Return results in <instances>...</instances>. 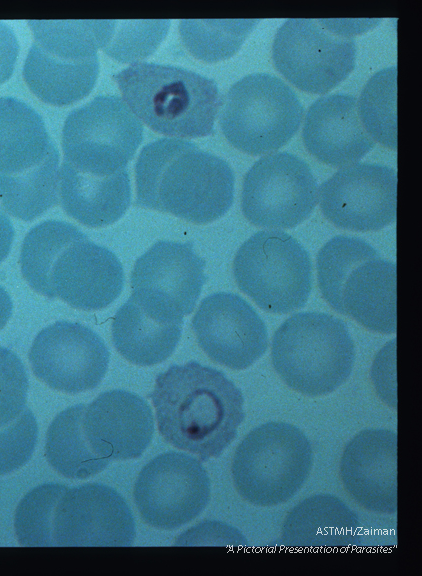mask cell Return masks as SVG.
Instances as JSON below:
<instances>
[{
  "label": "cell",
  "mask_w": 422,
  "mask_h": 576,
  "mask_svg": "<svg viewBox=\"0 0 422 576\" xmlns=\"http://www.w3.org/2000/svg\"><path fill=\"white\" fill-rule=\"evenodd\" d=\"M149 397L164 439L203 462L222 454L245 417L241 390L222 371L197 361L159 373Z\"/></svg>",
  "instance_id": "6da1fadb"
},
{
  "label": "cell",
  "mask_w": 422,
  "mask_h": 576,
  "mask_svg": "<svg viewBox=\"0 0 422 576\" xmlns=\"http://www.w3.org/2000/svg\"><path fill=\"white\" fill-rule=\"evenodd\" d=\"M135 205L196 224L222 217L234 199L235 176L223 158L179 138L146 144L135 164Z\"/></svg>",
  "instance_id": "7a4b0ae2"
},
{
  "label": "cell",
  "mask_w": 422,
  "mask_h": 576,
  "mask_svg": "<svg viewBox=\"0 0 422 576\" xmlns=\"http://www.w3.org/2000/svg\"><path fill=\"white\" fill-rule=\"evenodd\" d=\"M113 78L129 109L156 132L189 138L214 133L222 100L215 80L150 62H134Z\"/></svg>",
  "instance_id": "3957f363"
},
{
  "label": "cell",
  "mask_w": 422,
  "mask_h": 576,
  "mask_svg": "<svg viewBox=\"0 0 422 576\" xmlns=\"http://www.w3.org/2000/svg\"><path fill=\"white\" fill-rule=\"evenodd\" d=\"M272 364L293 390L308 396L335 391L349 378L355 347L346 323L322 312L297 313L274 333Z\"/></svg>",
  "instance_id": "277c9868"
},
{
  "label": "cell",
  "mask_w": 422,
  "mask_h": 576,
  "mask_svg": "<svg viewBox=\"0 0 422 576\" xmlns=\"http://www.w3.org/2000/svg\"><path fill=\"white\" fill-rule=\"evenodd\" d=\"M312 464V446L301 429L286 422H267L251 430L238 445L232 478L247 502L275 506L295 496Z\"/></svg>",
  "instance_id": "5b68a950"
},
{
  "label": "cell",
  "mask_w": 422,
  "mask_h": 576,
  "mask_svg": "<svg viewBox=\"0 0 422 576\" xmlns=\"http://www.w3.org/2000/svg\"><path fill=\"white\" fill-rule=\"evenodd\" d=\"M219 124L237 149L261 155L287 144L300 127L304 108L280 78L252 73L235 82L221 100Z\"/></svg>",
  "instance_id": "8992f818"
},
{
  "label": "cell",
  "mask_w": 422,
  "mask_h": 576,
  "mask_svg": "<svg viewBox=\"0 0 422 576\" xmlns=\"http://www.w3.org/2000/svg\"><path fill=\"white\" fill-rule=\"evenodd\" d=\"M358 31V24L346 20L288 19L276 32L273 62L297 88L327 93L354 69Z\"/></svg>",
  "instance_id": "52a82bcc"
},
{
  "label": "cell",
  "mask_w": 422,
  "mask_h": 576,
  "mask_svg": "<svg viewBox=\"0 0 422 576\" xmlns=\"http://www.w3.org/2000/svg\"><path fill=\"white\" fill-rule=\"evenodd\" d=\"M233 272L240 290L267 312L300 309L311 293L309 253L281 230H262L249 237L235 255Z\"/></svg>",
  "instance_id": "ba28073f"
},
{
  "label": "cell",
  "mask_w": 422,
  "mask_h": 576,
  "mask_svg": "<svg viewBox=\"0 0 422 576\" xmlns=\"http://www.w3.org/2000/svg\"><path fill=\"white\" fill-rule=\"evenodd\" d=\"M143 139V125L125 101L99 95L72 110L62 131L64 162L96 176L126 170Z\"/></svg>",
  "instance_id": "9c48e42d"
},
{
  "label": "cell",
  "mask_w": 422,
  "mask_h": 576,
  "mask_svg": "<svg viewBox=\"0 0 422 576\" xmlns=\"http://www.w3.org/2000/svg\"><path fill=\"white\" fill-rule=\"evenodd\" d=\"M317 202L318 184L311 167L295 154H268L245 174L241 207L256 226L296 227L310 216Z\"/></svg>",
  "instance_id": "30bf717a"
},
{
  "label": "cell",
  "mask_w": 422,
  "mask_h": 576,
  "mask_svg": "<svg viewBox=\"0 0 422 576\" xmlns=\"http://www.w3.org/2000/svg\"><path fill=\"white\" fill-rule=\"evenodd\" d=\"M206 469L193 456L169 451L157 455L141 470L134 487V500L148 525L174 530L191 522L210 500Z\"/></svg>",
  "instance_id": "8fae6325"
},
{
  "label": "cell",
  "mask_w": 422,
  "mask_h": 576,
  "mask_svg": "<svg viewBox=\"0 0 422 576\" xmlns=\"http://www.w3.org/2000/svg\"><path fill=\"white\" fill-rule=\"evenodd\" d=\"M110 352L91 328L59 320L43 328L29 351L35 376L49 387L69 394L96 388L108 369Z\"/></svg>",
  "instance_id": "7c38bea8"
},
{
  "label": "cell",
  "mask_w": 422,
  "mask_h": 576,
  "mask_svg": "<svg viewBox=\"0 0 422 576\" xmlns=\"http://www.w3.org/2000/svg\"><path fill=\"white\" fill-rule=\"evenodd\" d=\"M396 195V171L368 162L341 167L318 189L325 217L337 227L353 231H375L393 223Z\"/></svg>",
  "instance_id": "4fadbf2b"
},
{
  "label": "cell",
  "mask_w": 422,
  "mask_h": 576,
  "mask_svg": "<svg viewBox=\"0 0 422 576\" xmlns=\"http://www.w3.org/2000/svg\"><path fill=\"white\" fill-rule=\"evenodd\" d=\"M136 536L132 511L112 487H66L53 516L54 546H130Z\"/></svg>",
  "instance_id": "5bb4252c"
},
{
  "label": "cell",
  "mask_w": 422,
  "mask_h": 576,
  "mask_svg": "<svg viewBox=\"0 0 422 576\" xmlns=\"http://www.w3.org/2000/svg\"><path fill=\"white\" fill-rule=\"evenodd\" d=\"M205 264L191 242L157 241L134 264L132 294L157 313L183 318L193 311L207 280Z\"/></svg>",
  "instance_id": "9a60e30c"
},
{
  "label": "cell",
  "mask_w": 422,
  "mask_h": 576,
  "mask_svg": "<svg viewBox=\"0 0 422 576\" xmlns=\"http://www.w3.org/2000/svg\"><path fill=\"white\" fill-rule=\"evenodd\" d=\"M199 346L215 362L234 370L246 369L268 347L266 325L241 296L217 292L205 297L192 319Z\"/></svg>",
  "instance_id": "2e32d148"
},
{
  "label": "cell",
  "mask_w": 422,
  "mask_h": 576,
  "mask_svg": "<svg viewBox=\"0 0 422 576\" xmlns=\"http://www.w3.org/2000/svg\"><path fill=\"white\" fill-rule=\"evenodd\" d=\"M124 281L123 266L116 254L85 235L58 252L44 295L60 298L77 309L100 310L119 297Z\"/></svg>",
  "instance_id": "e0dca14e"
},
{
  "label": "cell",
  "mask_w": 422,
  "mask_h": 576,
  "mask_svg": "<svg viewBox=\"0 0 422 576\" xmlns=\"http://www.w3.org/2000/svg\"><path fill=\"white\" fill-rule=\"evenodd\" d=\"M83 431L95 454L108 461L140 457L154 434L152 410L139 395L102 392L85 406Z\"/></svg>",
  "instance_id": "ac0fdd59"
},
{
  "label": "cell",
  "mask_w": 422,
  "mask_h": 576,
  "mask_svg": "<svg viewBox=\"0 0 422 576\" xmlns=\"http://www.w3.org/2000/svg\"><path fill=\"white\" fill-rule=\"evenodd\" d=\"M340 476L344 488L369 511L397 512V434L382 428L364 429L345 446Z\"/></svg>",
  "instance_id": "d6986e66"
},
{
  "label": "cell",
  "mask_w": 422,
  "mask_h": 576,
  "mask_svg": "<svg viewBox=\"0 0 422 576\" xmlns=\"http://www.w3.org/2000/svg\"><path fill=\"white\" fill-rule=\"evenodd\" d=\"M302 136L307 150L332 166L356 163L375 145L360 120L357 98L345 93L315 100L306 113Z\"/></svg>",
  "instance_id": "ffe728a7"
},
{
  "label": "cell",
  "mask_w": 422,
  "mask_h": 576,
  "mask_svg": "<svg viewBox=\"0 0 422 576\" xmlns=\"http://www.w3.org/2000/svg\"><path fill=\"white\" fill-rule=\"evenodd\" d=\"M357 514L331 494L302 500L286 516L281 542L297 549H342L361 543Z\"/></svg>",
  "instance_id": "44dd1931"
},
{
  "label": "cell",
  "mask_w": 422,
  "mask_h": 576,
  "mask_svg": "<svg viewBox=\"0 0 422 576\" xmlns=\"http://www.w3.org/2000/svg\"><path fill=\"white\" fill-rule=\"evenodd\" d=\"M59 200L64 211L84 225H110L119 220L130 205L128 171L96 176L80 172L63 161L59 172Z\"/></svg>",
  "instance_id": "7402d4cb"
},
{
  "label": "cell",
  "mask_w": 422,
  "mask_h": 576,
  "mask_svg": "<svg viewBox=\"0 0 422 576\" xmlns=\"http://www.w3.org/2000/svg\"><path fill=\"white\" fill-rule=\"evenodd\" d=\"M98 74V56L83 58L49 52L34 42L23 66L30 90L42 101L57 106L69 105L87 96Z\"/></svg>",
  "instance_id": "603a6c76"
},
{
  "label": "cell",
  "mask_w": 422,
  "mask_h": 576,
  "mask_svg": "<svg viewBox=\"0 0 422 576\" xmlns=\"http://www.w3.org/2000/svg\"><path fill=\"white\" fill-rule=\"evenodd\" d=\"M343 314L369 330L396 332V264L379 258L355 267L342 290Z\"/></svg>",
  "instance_id": "cb8c5ba5"
},
{
  "label": "cell",
  "mask_w": 422,
  "mask_h": 576,
  "mask_svg": "<svg viewBox=\"0 0 422 576\" xmlns=\"http://www.w3.org/2000/svg\"><path fill=\"white\" fill-rule=\"evenodd\" d=\"M183 321L168 320L146 310L132 295L118 308L112 322L117 351L129 362L151 366L176 349Z\"/></svg>",
  "instance_id": "d4e9b609"
},
{
  "label": "cell",
  "mask_w": 422,
  "mask_h": 576,
  "mask_svg": "<svg viewBox=\"0 0 422 576\" xmlns=\"http://www.w3.org/2000/svg\"><path fill=\"white\" fill-rule=\"evenodd\" d=\"M57 151L35 109L17 98L0 97V175L21 174Z\"/></svg>",
  "instance_id": "484cf974"
},
{
  "label": "cell",
  "mask_w": 422,
  "mask_h": 576,
  "mask_svg": "<svg viewBox=\"0 0 422 576\" xmlns=\"http://www.w3.org/2000/svg\"><path fill=\"white\" fill-rule=\"evenodd\" d=\"M85 406L77 404L61 411L47 431V461L59 474L70 479L94 476L110 462L95 454L88 444L83 431Z\"/></svg>",
  "instance_id": "4316f807"
},
{
  "label": "cell",
  "mask_w": 422,
  "mask_h": 576,
  "mask_svg": "<svg viewBox=\"0 0 422 576\" xmlns=\"http://www.w3.org/2000/svg\"><path fill=\"white\" fill-rule=\"evenodd\" d=\"M59 152L17 175H0V200L11 215L31 221L59 201Z\"/></svg>",
  "instance_id": "83f0119b"
},
{
  "label": "cell",
  "mask_w": 422,
  "mask_h": 576,
  "mask_svg": "<svg viewBox=\"0 0 422 576\" xmlns=\"http://www.w3.org/2000/svg\"><path fill=\"white\" fill-rule=\"evenodd\" d=\"M258 19H184L179 32L189 52L205 62L233 56L258 23Z\"/></svg>",
  "instance_id": "f1b7e54d"
},
{
  "label": "cell",
  "mask_w": 422,
  "mask_h": 576,
  "mask_svg": "<svg viewBox=\"0 0 422 576\" xmlns=\"http://www.w3.org/2000/svg\"><path fill=\"white\" fill-rule=\"evenodd\" d=\"M84 235L73 224L53 219L29 230L22 244L20 265L25 280L36 292L45 294L48 275L58 252Z\"/></svg>",
  "instance_id": "f546056e"
},
{
  "label": "cell",
  "mask_w": 422,
  "mask_h": 576,
  "mask_svg": "<svg viewBox=\"0 0 422 576\" xmlns=\"http://www.w3.org/2000/svg\"><path fill=\"white\" fill-rule=\"evenodd\" d=\"M379 257L373 246L358 237L338 235L325 243L317 255L318 281L323 297L334 310L343 314L342 290L352 270Z\"/></svg>",
  "instance_id": "4dcf8cb0"
},
{
  "label": "cell",
  "mask_w": 422,
  "mask_h": 576,
  "mask_svg": "<svg viewBox=\"0 0 422 576\" xmlns=\"http://www.w3.org/2000/svg\"><path fill=\"white\" fill-rule=\"evenodd\" d=\"M396 77V66L375 73L357 101L358 114L368 134L392 149L397 147Z\"/></svg>",
  "instance_id": "1f68e13d"
},
{
  "label": "cell",
  "mask_w": 422,
  "mask_h": 576,
  "mask_svg": "<svg viewBox=\"0 0 422 576\" xmlns=\"http://www.w3.org/2000/svg\"><path fill=\"white\" fill-rule=\"evenodd\" d=\"M67 486L44 483L31 489L16 508L14 527L23 546H54L53 516Z\"/></svg>",
  "instance_id": "d6a6232c"
},
{
  "label": "cell",
  "mask_w": 422,
  "mask_h": 576,
  "mask_svg": "<svg viewBox=\"0 0 422 576\" xmlns=\"http://www.w3.org/2000/svg\"><path fill=\"white\" fill-rule=\"evenodd\" d=\"M170 26V20H112L102 50L120 62H132L152 54Z\"/></svg>",
  "instance_id": "836d02e7"
},
{
  "label": "cell",
  "mask_w": 422,
  "mask_h": 576,
  "mask_svg": "<svg viewBox=\"0 0 422 576\" xmlns=\"http://www.w3.org/2000/svg\"><path fill=\"white\" fill-rule=\"evenodd\" d=\"M37 439V421L27 407L12 423L0 427V475L23 467L31 459Z\"/></svg>",
  "instance_id": "e575fe53"
},
{
  "label": "cell",
  "mask_w": 422,
  "mask_h": 576,
  "mask_svg": "<svg viewBox=\"0 0 422 576\" xmlns=\"http://www.w3.org/2000/svg\"><path fill=\"white\" fill-rule=\"evenodd\" d=\"M29 380L26 367L12 350L0 346V427L26 409Z\"/></svg>",
  "instance_id": "d590c367"
},
{
  "label": "cell",
  "mask_w": 422,
  "mask_h": 576,
  "mask_svg": "<svg viewBox=\"0 0 422 576\" xmlns=\"http://www.w3.org/2000/svg\"><path fill=\"white\" fill-rule=\"evenodd\" d=\"M247 540L234 527L206 521L183 533L177 545H246Z\"/></svg>",
  "instance_id": "8d00e7d4"
},
{
  "label": "cell",
  "mask_w": 422,
  "mask_h": 576,
  "mask_svg": "<svg viewBox=\"0 0 422 576\" xmlns=\"http://www.w3.org/2000/svg\"><path fill=\"white\" fill-rule=\"evenodd\" d=\"M19 48V42L13 29L0 21V85L11 77Z\"/></svg>",
  "instance_id": "74e56055"
},
{
  "label": "cell",
  "mask_w": 422,
  "mask_h": 576,
  "mask_svg": "<svg viewBox=\"0 0 422 576\" xmlns=\"http://www.w3.org/2000/svg\"><path fill=\"white\" fill-rule=\"evenodd\" d=\"M14 238V227L10 218L0 211V264L8 256Z\"/></svg>",
  "instance_id": "f35d334b"
},
{
  "label": "cell",
  "mask_w": 422,
  "mask_h": 576,
  "mask_svg": "<svg viewBox=\"0 0 422 576\" xmlns=\"http://www.w3.org/2000/svg\"><path fill=\"white\" fill-rule=\"evenodd\" d=\"M13 312V302L9 293L0 285V330L4 328Z\"/></svg>",
  "instance_id": "ab89813d"
},
{
  "label": "cell",
  "mask_w": 422,
  "mask_h": 576,
  "mask_svg": "<svg viewBox=\"0 0 422 576\" xmlns=\"http://www.w3.org/2000/svg\"><path fill=\"white\" fill-rule=\"evenodd\" d=\"M0 211H1V209H0Z\"/></svg>",
  "instance_id": "60d3db41"
}]
</instances>
